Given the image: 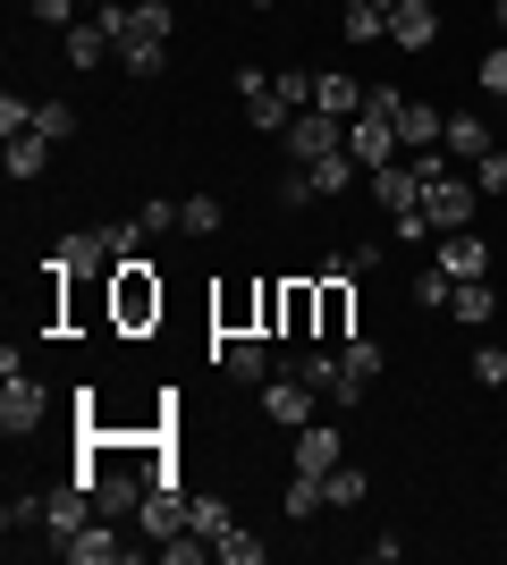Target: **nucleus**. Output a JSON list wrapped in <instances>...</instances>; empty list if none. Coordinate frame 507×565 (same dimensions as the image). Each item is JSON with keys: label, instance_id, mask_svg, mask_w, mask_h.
<instances>
[{"label": "nucleus", "instance_id": "20e7f679", "mask_svg": "<svg viewBox=\"0 0 507 565\" xmlns=\"http://www.w3.org/2000/svg\"><path fill=\"white\" fill-rule=\"evenodd\" d=\"M254 397H263V414H271L279 430H305V423L321 414V397H314V380H305V372H271Z\"/></svg>", "mask_w": 507, "mask_h": 565}, {"label": "nucleus", "instance_id": "393cba45", "mask_svg": "<svg viewBox=\"0 0 507 565\" xmlns=\"http://www.w3.org/2000/svg\"><path fill=\"white\" fill-rule=\"evenodd\" d=\"M187 532H203V541H229L237 532V515H229V498H187Z\"/></svg>", "mask_w": 507, "mask_h": 565}, {"label": "nucleus", "instance_id": "2f4dec72", "mask_svg": "<svg viewBox=\"0 0 507 565\" xmlns=\"http://www.w3.org/2000/svg\"><path fill=\"white\" fill-rule=\"evenodd\" d=\"M34 127H43L51 143H68L76 136V102H34Z\"/></svg>", "mask_w": 507, "mask_h": 565}, {"label": "nucleus", "instance_id": "bb28decb", "mask_svg": "<svg viewBox=\"0 0 507 565\" xmlns=\"http://www.w3.org/2000/svg\"><path fill=\"white\" fill-rule=\"evenodd\" d=\"M448 296H457V279H448L440 262H432V270H414V305H423V312H448Z\"/></svg>", "mask_w": 507, "mask_h": 565}, {"label": "nucleus", "instance_id": "0eeeda50", "mask_svg": "<svg viewBox=\"0 0 507 565\" xmlns=\"http://www.w3.org/2000/svg\"><path fill=\"white\" fill-rule=\"evenodd\" d=\"M85 507H94V490H85L76 472H68V481H51V490H43V532H51V548H60V541H76V532L94 523V515H85Z\"/></svg>", "mask_w": 507, "mask_h": 565}, {"label": "nucleus", "instance_id": "4be33fe9", "mask_svg": "<svg viewBox=\"0 0 507 565\" xmlns=\"http://www.w3.org/2000/svg\"><path fill=\"white\" fill-rule=\"evenodd\" d=\"M440 143H448V161H483V152H490V118L457 110V118H448V136H440Z\"/></svg>", "mask_w": 507, "mask_h": 565}, {"label": "nucleus", "instance_id": "ea45409f", "mask_svg": "<svg viewBox=\"0 0 507 565\" xmlns=\"http://www.w3.org/2000/svg\"><path fill=\"white\" fill-rule=\"evenodd\" d=\"M474 76H483L490 94H499V102H507V43H490V51H483V68H474Z\"/></svg>", "mask_w": 507, "mask_h": 565}, {"label": "nucleus", "instance_id": "1a4fd4ad", "mask_svg": "<svg viewBox=\"0 0 507 565\" xmlns=\"http://www.w3.org/2000/svg\"><path fill=\"white\" fill-rule=\"evenodd\" d=\"M338 465H347V439H338L321 414L305 430H288V472H338Z\"/></svg>", "mask_w": 507, "mask_h": 565}, {"label": "nucleus", "instance_id": "f3484780", "mask_svg": "<svg viewBox=\"0 0 507 565\" xmlns=\"http://www.w3.org/2000/svg\"><path fill=\"white\" fill-rule=\"evenodd\" d=\"M440 270H448V279H490V245L474 228H457V236H440Z\"/></svg>", "mask_w": 507, "mask_h": 565}, {"label": "nucleus", "instance_id": "f704fd0d", "mask_svg": "<svg viewBox=\"0 0 507 565\" xmlns=\"http://www.w3.org/2000/svg\"><path fill=\"white\" fill-rule=\"evenodd\" d=\"M161 557H169V565H203V557H212V541H203V532H169Z\"/></svg>", "mask_w": 507, "mask_h": 565}, {"label": "nucleus", "instance_id": "f257e3e1", "mask_svg": "<svg viewBox=\"0 0 507 565\" xmlns=\"http://www.w3.org/2000/svg\"><path fill=\"white\" fill-rule=\"evenodd\" d=\"M110 312H119V330H145V321H161V279H152V262H119L110 270Z\"/></svg>", "mask_w": 507, "mask_h": 565}, {"label": "nucleus", "instance_id": "a18cd8bd", "mask_svg": "<svg viewBox=\"0 0 507 565\" xmlns=\"http://www.w3.org/2000/svg\"><path fill=\"white\" fill-rule=\"evenodd\" d=\"M254 9H279V0H254Z\"/></svg>", "mask_w": 507, "mask_h": 565}, {"label": "nucleus", "instance_id": "f8f14e48", "mask_svg": "<svg viewBox=\"0 0 507 565\" xmlns=\"http://www.w3.org/2000/svg\"><path fill=\"white\" fill-rule=\"evenodd\" d=\"M60 557H68V565H119V557H136V548L110 532V515H94L85 532H76V541H60Z\"/></svg>", "mask_w": 507, "mask_h": 565}, {"label": "nucleus", "instance_id": "423d86ee", "mask_svg": "<svg viewBox=\"0 0 507 565\" xmlns=\"http://www.w3.org/2000/svg\"><path fill=\"white\" fill-rule=\"evenodd\" d=\"M347 152H356V169H389L406 143H398V118H381V110H356L347 118Z\"/></svg>", "mask_w": 507, "mask_h": 565}, {"label": "nucleus", "instance_id": "473e14b6", "mask_svg": "<svg viewBox=\"0 0 507 565\" xmlns=\"http://www.w3.org/2000/svg\"><path fill=\"white\" fill-rule=\"evenodd\" d=\"M178 228H187V236H212L220 228V203H212V194H187V203H178Z\"/></svg>", "mask_w": 507, "mask_h": 565}, {"label": "nucleus", "instance_id": "b1692460", "mask_svg": "<svg viewBox=\"0 0 507 565\" xmlns=\"http://www.w3.org/2000/svg\"><path fill=\"white\" fill-rule=\"evenodd\" d=\"M338 25H347V43H389V9H381V0H347Z\"/></svg>", "mask_w": 507, "mask_h": 565}, {"label": "nucleus", "instance_id": "72a5a7b5", "mask_svg": "<svg viewBox=\"0 0 507 565\" xmlns=\"http://www.w3.org/2000/svg\"><path fill=\"white\" fill-rule=\"evenodd\" d=\"M474 186H483V203H490V194H507V143H490L483 161H474Z\"/></svg>", "mask_w": 507, "mask_h": 565}, {"label": "nucleus", "instance_id": "a19ab883", "mask_svg": "<svg viewBox=\"0 0 507 565\" xmlns=\"http://www.w3.org/2000/svg\"><path fill=\"white\" fill-rule=\"evenodd\" d=\"M25 9H34L43 25H76V0H25Z\"/></svg>", "mask_w": 507, "mask_h": 565}, {"label": "nucleus", "instance_id": "ddd939ff", "mask_svg": "<svg viewBox=\"0 0 507 565\" xmlns=\"http://www.w3.org/2000/svg\"><path fill=\"white\" fill-rule=\"evenodd\" d=\"M363 186H372V203H389V212H414V203H423V178H414L406 152H398L389 169H363Z\"/></svg>", "mask_w": 507, "mask_h": 565}, {"label": "nucleus", "instance_id": "cd10ccee", "mask_svg": "<svg viewBox=\"0 0 507 565\" xmlns=\"http://www.w3.org/2000/svg\"><path fill=\"white\" fill-rule=\"evenodd\" d=\"M338 354H347V372H356V380H363V388H372V380H381V372H389V354H381V347H372V338H347V347H338Z\"/></svg>", "mask_w": 507, "mask_h": 565}, {"label": "nucleus", "instance_id": "7ed1b4c3", "mask_svg": "<svg viewBox=\"0 0 507 565\" xmlns=\"http://www.w3.org/2000/svg\"><path fill=\"white\" fill-rule=\"evenodd\" d=\"M474 203H483V186H474V178H457V169H448V178H432V186H423V220H432V236L474 228Z\"/></svg>", "mask_w": 507, "mask_h": 565}, {"label": "nucleus", "instance_id": "c85d7f7f", "mask_svg": "<svg viewBox=\"0 0 507 565\" xmlns=\"http://www.w3.org/2000/svg\"><path fill=\"white\" fill-rule=\"evenodd\" d=\"M34 523H43V498H9V507H0V532H9V541H25V532H34Z\"/></svg>", "mask_w": 507, "mask_h": 565}, {"label": "nucleus", "instance_id": "a878e982", "mask_svg": "<svg viewBox=\"0 0 507 565\" xmlns=\"http://www.w3.org/2000/svg\"><path fill=\"white\" fill-rule=\"evenodd\" d=\"M490 305H499V296H490V279H457V296H448V312H457L465 330H483Z\"/></svg>", "mask_w": 507, "mask_h": 565}, {"label": "nucleus", "instance_id": "dca6fc26", "mask_svg": "<svg viewBox=\"0 0 507 565\" xmlns=\"http://www.w3.org/2000/svg\"><path fill=\"white\" fill-rule=\"evenodd\" d=\"M136 515H145L152 548H161L169 532H187V490H178V481H152V490H145V507H136Z\"/></svg>", "mask_w": 507, "mask_h": 565}, {"label": "nucleus", "instance_id": "f03ea898", "mask_svg": "<svg viewBox=\"0 0 507 565\" xmlns=\"http://www.w3.org/2000/svg\"><path fill=\"white\" fill-rule=\"evenodd\" d=\"M43 423H51V388L34 372H9L0 380V430H9V439H34Z\"/></svg>", "mask_w": 507, "mask_h": 565}, {"label": "nucleus", "instance_id": "6ab92c4d", "mask_svg": "<svg viewBox=\"0 0 507 565\" xmlns=\"http://www.w3.org/2000/svg\"><path fill=\"white\" fill-rule=\"evenodd\" d=\"M0 161H9V178H18V186H34V178L51 169V136H43V127H25V136L0 143Z\"/></svg>", "mask_w": 507, "mask_h": 565}, {"label": "nucleus", "instance_id": "58836bf2", "mask_svg": "<svg viewBox=\"0 0 507 565\" xmlns=\"http://www.w3.org/2000/svg\"><path fill=\"white\" fill-rule=\"evenodd\" d=\"M389 236H398V245H423V236H432V220H423V203H414V212H389Z\"/></svg>", "mask_w": 507, "mask_h": 565}, {"label": "nucleus", "instance_id": "49530a36", "mask_svg": "<svg viewBox=\"0 0 507 565\" xmlns=\"http://www.w3.org/2000/svg\"><path fill=\"white\" fill-rule=\"evenodd\" d=\"M381 9H398V0H381Z\"/></svg>", "mask_w": 507, "mask_h": 565}, {"label": "nucleus", "instance_id": "39448f33", "mask_svg": "<svg viewBox=\"0 0 507 565\" xmlns=\"http://www.w3.org/2000/svg\"><path fill=\"white\" fill-rule=\"evenodd\" d=\"M279 143H288V161H321V152H347V118H330V110H296L288 127H279Z\"/></svg>", "mask_w": 507, "mask_h": 565}, {"label": "nucleus", "instance_id": "4c0bfd02", "mask_svg": "<svg viewBox=\"0 0 507 565\" xmlns=\"http://www.w3.org/2000/svg\"><path fill=\"white\" fill-rule=\"evenodd\" d=\"M25 127H34V102H25V94H0V136H25Z\"/></svg>", "mask_w": 507, "mask_h": 565}, {"label": "nucleus", "instance_id": "37998d69", "mask_svg": "<svg viewBox=\"0 0 507 565\" xmlns=\"http://www.w3.org/2000/svg\"><path fill=\"white\" fill-rule=\"evenodd\" d=\"M490 18H499V25H507V0H490Z\"/></svg>", "mask_w": 507, "mask_h": 565}, {"label": "nucleus", "instance_id": "c03bdc74", "mask_svg": "<svg viewBox=\"0 0 507 565\" xmlns=\"http://www.w3.org/2000/svg\"><path fill=\"white\" fill-rule=\"evenodd\" d=\"M499 136H507V102H499Z\"/></svg>", "mask_w": 507, "mask_h": 565}, {"label": "nucleus", "instance_id": "a211bd4d", "mask_svg": "<svg viewBox=\"0 0 507 565\" xmlns=\"http://www.w3.org/2000/svg\"><path fill=\"white\" fill-rule=\"evenodd\" d=\"M347 287H356V279H347L338 262H330V279L314 287V305H321V338H338V347H347V321H356V296H347Z\"/></svg>", "mask_w": 507, "mask_h": 565}, {"label": "nucleus", "instance_id": "2eb2a0df", "mask_svg": "<svg viewBox=\"0 0 507 565\" xmlns=\"http://www.w3.org/2000/svg\"><path fill=\"white\" fill-rule=\"evenodd\" d=\"M60 51H68V68H102V60H119V43H110V25H102V18L60 25Z\"/></svg>", "mask_w": 507, "mask_h": 565}, {"label": "nucleus", "instance_id": "e433bc0d", "mask_svg": "<svg viewBox=\"0 0 507 565\" xmlns=\"http://www.w3.org/2000/svg\"><path fill=\"white\" fill-rule=\"evenodd\" d=\"M474 380H483V388H507V347H474Z\"/></svg>", "mask_w": 507, "mask_h": 565}, {"label": "nucleus", "instance_id": "aec40b11", "mask_svg": "<svg viewBox=\"0 0 507 565\" xmlns=\"http://www.w3.org/2000/svg\"><path fill=\"white\" fill-rule=\"evenodd\" d=\"M296 169H305L314 203H330V194H347V186L363 178V169H356V152H321V161H296Z\"/></svg>", "mask_w": 507, "mask_h": 565}, {"label": "nucleus", "instance_id": "c756f323", "mask_svg": "<svg viewBox=\"0 0 507 565\" xmlns=\"http://www.w3.org/2000/svg\"><path fill=\"white\" fill-rule=\"evenodd\" d=\"M102 236H110V254H119V262H136V254H145V220H102Z\"/></svg>", "mask_w": 507, "mask_h": 565}, {"label": "nucleus", "instance_id": "4468645a", "mask_svg": "<svg viewBox=\"0 0 507 565\" xmlns=\"http://www.w3.org/2000/svg\"><path fill=\"white\" fill-rule=\"evenodd\" d=\"M389 43L398 51H432L440 43V9L432 0H398V9H389Z\"/></svg>", "mask_w": 507, "mask_h": 565}, {"label": "nucleus", "instance_id": "c9c22d12", "mask_svg": "<svg viewBox=\"0 0 507 565\" xmlns=\"http://www.w3.org/2000/svg\"><path fill=\"white\" fill-rule=\"evenodd\" d=\"M212 557H229V565H263L271 548H263V541H254V532H245V523H237V532H229V541H220Z\"/></svg>", "mask_w": 507, "mask_h": 565}, {"label": "nucleus", "instance_id": "79ce46f5", "mask_svg": "<svg viewBox=\"0 0 507 565\" xmlns=\"http://www.w3.org/2000/svg\"><path fill=\"white\" fill-rule=\"evenodd\" d=\"M136 220H145V228L161 236V228H178V203H136Z\"/></svg>", "mask_w": 507, "mask_h": 565}, {"label": "nucleus", "instance_id": "7c9ffc66", "mask_svg": "<svg viewBox=\"0 0 507 565\" xmlns=\"http://www.w3.org/2000/svg\"><path fill=\"white\" fill-rule=\"evenodd\" d=\"M321 490H330V507H363V490H372V481H363L356 465H338V472H321Z\"/></svg>", "mask_w": 507, "mask_h": 565}, {"label": "nucleus", "instance_id": "9d476101", "mask_svg": "<svg viewBox=\"0 0 507 565\" xmlns=\"http://www.w3.org/2000/svg\"><path fill=\"white\" fill-rule=\"evenodd\" d=\"M212 363L237 380V388H263V380H271V338L263 330H237L229 347H212Z\"/></svg>", "mask_w": 507, "mask_h": 565}, {"label": "nucleus", "instance_id": "6e6552de", "mask_svg": "<svg viewBox=\"0 0 507 565\" xmlns=\"http://www.w3.org/2000/svg\"><path fill=\"white\" fill-rule=\"evenodd\" d=\"M51 270H60V279H85V270H119V254H110L102 228H68L60 245H51Z\"/></svg>", "mask_w": 507, "mask_h": 565}, {"label": "nucleus", "instance_id": "9b49d317", "mask_svg": "<svg viewBox=\"0 0 507 565\" xmlns=\"http://www.w3.org/2000/svg\"><path fill=\"white\" fill-rule=\"evenodd\" d=\"M296 372L314 380V397H321V405H356V397H363V380L347 372V354H330V347H321V354H305Z\"/></svg>", "mask_w": 507, "mask_h": 565}, {"label": "nucleus", "instance_id": "412c9836", "mask_svg": "<svg viewBox=\"0 0 507 565\" xmlns=\"http://www.w3.org/2000/svg\"><path fill=\"white\" fill-rule=\"evenodd\" d=\"M314 110H330V118H356V110H363V85H356L347 68H321V76H314Z\"/></svg>", "mask_w": 507, "mask_h": 565}, {"label": "nucleus", "instance_id": "5701e85b", "mask_svg": "<svg viewBox=\"0 0 507 565\" xmlns=\"http://www.w3.org/2000/svg\"><path fill=\"white\" fill-rule=\"evenodd\" d=\"M448 136V118L432 110V102H406V110H398V143H406V152H423V143H440Z\"/></svg>", "mask_w": 507, "mask_h": 565}]
</instances>
